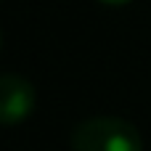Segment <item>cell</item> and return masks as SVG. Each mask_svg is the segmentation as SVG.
I'll return each mask as SVG.
<instances>
[{
  "instance_id": "2",
  "label": "cell",
  "mask_w": 151,
  "mask_h": 151,
  "mask_svg": "<svg viewBox=\"0 0 151 151\" xmlns=\"http://www.w3.org/2000/svg\"><path fill=\"white\" fill-rule=\"evenodd\" d=\"M35 88L21 74H3L0 77V119L3 125L24 122L35 109Z\"/></svg>"
},
{
  "instance_id": "1",
  "label": "cell",
  "mask_w": 151,
  "mask_h": 151,
  "mask_svg": "<svg viewBox=\"0 0 151 151\" xmlns=\"http://www.w3.org/2000/svg\"><path fill=\"white\" fill-rule=\"evenodd\" d=\"M72 151H143L138 127L122 117H90L72 130Z\"/></svg>"
},
{
  "instance_id": "3",
  "label": "cell",
  "mask_w": 151,
  "mask_h": 151,
  "mask_svg": "<svg viewBox=\"0 0 151 151\" xmlns=\"http://www.w3.org/2000/svg\"><path fill=\"white\" fill-rule=\"evenodd\" d=\"M98 3H104V5H127L133 0H98Z\"/></svg>"
}]
</instances>
